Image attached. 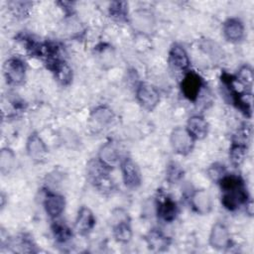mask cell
I'll use <instances>...</instances> for the list:
<instances>
[{
  "label": "cell",
  "instance_id": "obj_16",
  "mask_svg": "<svg viewBox=\"0 0 254 254\" xmlns=\"http://www.w3.org/2000/svg\"><path fill=\"white\" fill-rule=\"evenodd\" d=\"M64 197L58 193H48L44 200V206L49 216L58 217L64 209Z\"/></svg>",
  "mask_w": 254,
  "mask_h": 254
},
{
  "label": "cell",
  "instance_id": "obj_25",
  "mask_svg": "<svg viewBox=\"0 0 254 254\" xmlns=\"http://www.w3.org/2000/svg\"><path fill=\"white\" fill-rule=\"evenodd\" d=\"M63 31L69 36H76V35H79L80 32H82V25L80 24L79 20L76 17L69 15L64 21Z\"/></svg>",
  "mask_w": 254,
  "mask_h": 254
},
{
  "label": "cell",
  "instance_id": "obj_17",
  "mask_svg": "<svg viewBox=\"0 0 254 254\" xmlns=\"http://www.w3.org/2000/svg\"><path fill=\"white\" fill-rule=\"evenodd\" d=\"M187 129L194 139L200 140L206 137L208 133V124L202 116L193 115L188 120Z\"/></svg>",
  "mask_w": 254,
  "mask_h": 254
},
{
  "label": "cell",
  "instance_id": "obj_5",
  "mask_svg": "<svg viewBox=\"0 0 254 254\" xmlns=\"http://www.w3.org/2000/svg\"><path fill=\"white\" fill-rule=\"evenodd\" d=\"M136 96L142 107L148 111H152L160 101V93L158 89L147 82H142L138 85Z\"/></svg>",
  "mask_w": 254,
  "mask_h": 254
},
{
  "label": "cell",
  "instance_id": "obj_6",
  "mask_svg": "<svg viewBox=\"0 0 254 254\" xmlns=\"http://www.w3.org/2000/svg\"><path fill=\"white\" fill-rule=\"evenodd\" d=\"M3 70L4 75L9 83L20 84L25 79L26 66L24 63L17 58H12L6 61L3 66Z\"/></svg>",
  "mask_w": 254,
  "mask_h": 254
},
{
  "label": "cell",
  "instance_id": "obj_12",
  "mask_svg": "<svg viewBox=\"0 0 254 254\" xmlns=\"http://www.w3.org/2000/svg\"><path fill=\"white\" fill-rule=\"evenodd\" d=\"M223 35L229 42H239L243 39L245 28L243 23L237 18H230L223 24Z\"/></svg>",
  "mask_w": 254,
  "mask_h": 254
},
{
  "label": "cell",
  "instance_id": "obj_13",
  "mask_svg": "<svg viewBox=\"0 0 254 254\" xmlns=\"http://www.w3.org/2000/svg\"><path fill=\"white\" fill-rule=\"evenodd\" d=\"M192 208L199 214H207L212 209V200L207 191L204 190H195L190 196Z\"/></svg>",
  "mask_w": 254,
  "mask_h": 254
},
{
  "label": "cell",
  "instance_id": "obj_18",
  "mask_svg": "<svg viewBox=\"0 0 254 254\" xmlns=\"http://www.w3.org/2000/svg\"><path fill=\"white\" fill-rule=\"evenodd\" d=\"M169 62L174 67L179 69H186L190 65L188 53L182 46L178 44L172 46L169 53Z\"/></svg>",
  "mask_w": 254,
  "mask_h": 254
},
{
  "label": "cell",
  "instance_id": "obj_1",
  "mask_svg": "<svg viewBox=\"0 0 254 254\" xmlns=\"http://www.w3.org/2000/svg\"><path fill=\"white\" fill-rule=\"evenodd\" d=\"M171 145L173 150L180 155H188L191 152L194 145V138L187 128L177 127L171 133Z\"/></svg>",
  "mask_w": 254,
  "mask_h": 254
},
{
  "label": "cell",
  "instance_id": "obj_26",
  "mask_svg": "<svg viewBox=\"0 0 254 254\" xmlns=\"http://www.w3.org/2000/svg\"><path fill=\"white\" fill-rule=\"evenodd\" d=\"M200 47H201V50L213 60L221 59L223 55V52L220 49V47L217 45V43L211 40H203Z\"/></svg>",
  "mask_w": 254,
  "mask_h": 254
},
{
  "label": "cell",
  "instance_id": "obj_24",
  "mask_svg": "<svg viewBox=\"0 0 254 254\" xmlns=\"http://www.w3.org/2000/svg\"><path fill=\"white\" fill-rule=\"evenodd\" d=\"M128 4L124 1L112 2L109 6L110 16L117 21H126L128 15Z\"/></svg>",
  "mask_w": 254,
  "mask_h": 254
},
{
  "label": "cell",
  "instance_id": "obj_28",
  "mask_svg": "<svg viewBox=\"0 0 254 254\" xmlns=\"http://www.w3.org/2000/svg\"><path fill=\"white\" fill-rule=\"evenodd\" d=\"M53 232H54V235L56 237V239L60 242H65L67 241L72 233L70 231V229L65 225V224H63L59 221L55 222L54 225H53Z\"/></svg>",
  "mask_w": 254,
  "mask_h": 254
},
{
  "label": "cell",
  "instance_id": "obj_31",
  "mask_svg": "<svg viewBox=\"0 0 254 254\" xmlns=\"http://www.w3.org/2000/svg\"><path fill=\"white\" fill-rule=\"evenodd\" d=\"M207 173L209 178L215 182H219V180L226 174L224 166L220 164H213L212 166H210L207 170Z\"/></svg>",
  "mask_w": 254,
  "mask_h": 254
},
{
  "label": "cell",
  "instance_id": "obj_20",
  "mask_svg": "<svg viewBox=\"0 0 254 254\" xmlns=\"http://www.w3.org/2000/svg\"><path fill=\"white\" fill-rule=\"evenodd\" d=\"M146 241L149 248L153 251H163L168 247L170 243L169 238L159 229H152L147 234Z\"/></svg>",
  "mask_w": 254,
  "mask_h": 254
},
{
  "label": "cell",
  "instance_id": "obj_29",
  "mask_svg": "<svg viewBox=\"0 0 254 254\" xmlns=\"http://www.w3.org/2000/svg\"><path fill=\"white\" fill-rule=\"evenodd\" d=\"M241 83H243L245 86L251 88L252 86V80H253V72L252 68L249 65H243L239 71L238 75L236 77Z\"/></svg>",
  "mask_w": 254,
  "mask_h": 254
},
{
  "label": "cell",
  "instance_id": "obj_9",
  "mask_svg": "<svg viewBox=\"0 0 254 254\" xmlns=\"http://www.w3.org/2000/svg\"><path fill=\"white\" fill-rule=\"evenodd\" d=\"M26 149L29 157L37 163L44 161L48 154V149L45 142L37 133L30 135L27 141Z\"/></svg>",
  "mask_w": 254,
  "mask_h": 254
},
{
  "label": "cell",
  "instance_id": "obj_8",
  "mask_svg": "<svg viewBox=\"0 0 254 254\" xmlns=\"http://www.w3.org/2000/svg\"><path fill=\"white\" fill-rule=\"evenodd\" d=\"M202 86L201 77L194 71H189L181 83L182 92L186 98L190 101H195L198 97L200 88Z\"/></svg>",
  "mask_w": 254,
  "mask_h": 254
},
{
  "label": "cell",
  "instance_id": "obj_15",
  "mask_svg": "<svg viewBox=\"0 0 254 254\" xmlns=\"http://www.w3.org/2000/svg\"><path fill=\"white\" fill-rule=\"evenodd\" d=\"M49 67L54 72L57 80L63 85H67L71 81L72 71L65 62L57 59L49 63Z\"/></svg>",
  "mask_w": 254,
  "mask_h": 254
},
{
  "label": "cell",
  "instance_id": "obj_10",
  "mask_svg": "<svg viewBox=\"0 0 254 254\" xmlns=\"http://www.w3.org/2000/svg\"><path fill=\"white\" fill-rule=\"evenodd\" d=\"M209 243L215 249H224L230 245V234L227 227L221 223L216 222L210 231Z\"/></svg>",
  "mask_w": 254,
  "mask_h": 254
},
{
  "label": "cell",
  "instance_id": "obj_7",
  "mask_svg": "<svg viewBox=\"0 0 254 254\" xmlns=\"http://www.w3.org/2000/svg\"><path fill=\"white\" fill-rule=\"evenodd\" d=\"M123 181L129 189H136L141 185L142 176L137 164L130 158H126L121 163Z\"/></svg>",
  "mask_w": 254,
  "mask_h": 254
},
{
  "label": "cell",
  "instance_id": "obj_14",
  "mask_svg": "<svg viewBox=\"0 0 254 254\" xmlns=\"http://www.w3.org/2000/svg\"><path fill=\"white\" fill-rule=\"evenodd\" d=\"M99 161L106 167H114L120 162V152L114 142L105 143L99 150Z\"/></svg>",
  "mask_w": 254,
  "mask_h": 254
},
{
  "label": "cell",
  "instance_id": "obj_3",
  "mask_svg": "<svg viewBox=\"0 0 254 254\" xmlns=\"http://www.w3.org/2000/svg\"><path fill=\"white\" fill-rule=\"evenodd\" d=\"M131 25L135 31L142 36H146L151 34L155 29V17L149 10H136L131 16Z\"/></svg>",
  "mask_w": 254,
  "mask_h": 254
},
{
  "label": "cell",
  "instance_id": "obj_2",
  "mask_svg": "<svg viewBox=\"0 0 254 254\" xmlns=\"http://www.w3.org/2000/svg\"><path fill=\"white\" fill-rule=\"evenodd\" d=\"M111 222L113 227V234L116 240L122 243L130 241L132 237V229L127 213L122 209L114 210L112 213Z\"/></svg>",
  "mask_w": 254,
  "mask_h": 254
},
{
  "label": "cell",
  "instance_id": "obj_22",
  "mask_svg": "<svg viewBox=\"0 0 254 254\" xmlns=\"http://www.w3.org/2000/svg\"><path fill=\"white\" fill-rule=\"evenodd\" d=\"M15 154L9 148H3L0 152V171L3 175L9 174L15 166Z\"/></svg>",
  "mask_w": 254,
  "mask_h": 254
},
{
  "label": "cell",
  "instance_id": "obj_4",
  "mask_svg": "<svg viewBox=\"0 0 254 254\" xmlns=\"http://www.w3.org/2000/svg\"><path fill=\"white\" fill-rule=\"evenodd\" d=\"M222 191L221 203L228 210H236L248 200V193L245 190L244 184Z\"/></svg>",
  "mask_w": 254,
  "mask_h": 254
},
{
  "label": "cell",
  "instance_id": "obj_27",
  "mask_svg": "<svg viewBox=\"0 0 254 254\" xmlns=\"http://www.w3.org/2000/svg\"><path fill=\"white\" fill-rule=\"evenodd\" d=\"M184 177V170L175 162H172L168 165L166 169V179L171 184H176Z\"/></svg>",
  "mask_w": 254,
  "mask_h": 254
},
{
  "label": "cell",
  "instance_id": "obj_23",
  "mask_svg": "<svg viewBox=\"0 0 254 254\" xmlns=\"http://www.w3.org/2000/svg\"><path fill=\"white\" fill-rule=\"evenodd\" d=\"M247 149H248V146L232 142V145L229 151V159L232 165L238 167L243 163L247 155Z\"/></svg>",
  "mask_w": 254,
  "mask_h": 254
},
{
  "label": "cell",
  "instance_id": "obj_21",
  "mask_svg": "<svg viewBox=\"0 0 254 254\" xmlns=\"http://www.w3.org/2000/svg\"><path fill=\"white\" fill-rule=\"evenodd\" d=\"M91 119L101 126L108 125L114 119L113 111L107 106H98L91 113Z\"/></svg>",
  "mask_w": 254,
  "mask_h": 254
},
{
  "label": "cell",
  "instance_id": "obj_19",
  "mask_svg": "<svg viewBox=\"0 0 254 254\" xmlns=\"http://www.w3.org/2000/svg\"><path fill=\"white\" fill-rule=\"evenodd\" d=\"M158 215L166 222L173 221L178 213L177 203L170 197H165L158 203L157 206Z\"/></svg>",
  "mask_w": 254,
  "mask_h": 254
},
{
  "label": "cell",
  "instance_id": "obj_11",
  "mask_svg": "<svg viewBox=\"0 0 254 254\" xmlns=\"http://www.w3.org/2000/svg\"><path fill=\"white\" fill-rule=\"evenodd\" d=\"M95 225V217L92 213V211L85 206H82L77 213L74 228L77 231V233L84 235L87 234L92 230V228Z\"/></svg>",
  "mask_w": 254,
  "mask_h": 254
},
{
  "label": "cell",
  "instance_id": "obj_30",
  "mask_svg": "<svg viewBox=\"0 0 254 254\" xmlns=\"http://www.w3.org/2000/svg\"><path fill=\"white\" fill-rule=\"evenodd\" d=\"M10 9L13 11L14 15L25 17L30 9V3L29 2H10Z\"/></svg>",
  "mask_w": 254,
  "mask_h": 254
}]
</instances>
